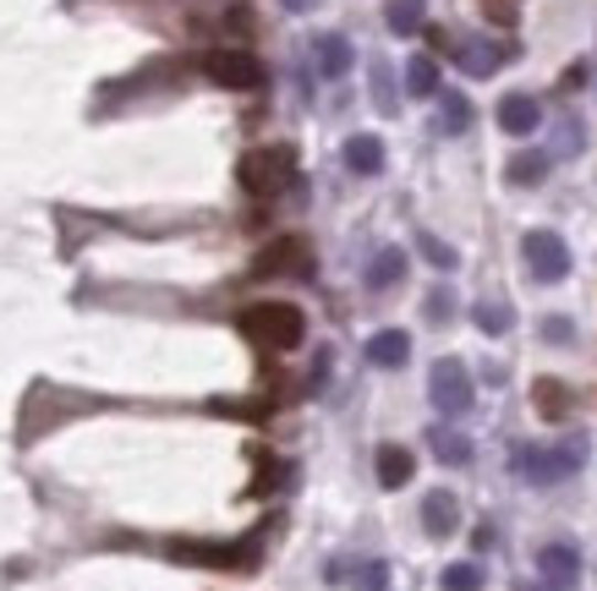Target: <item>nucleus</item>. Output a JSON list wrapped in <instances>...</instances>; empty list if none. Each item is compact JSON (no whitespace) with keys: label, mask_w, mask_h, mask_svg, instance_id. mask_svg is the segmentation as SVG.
<instances>
[{"label":"nucleus","mask_w":597,"mask_h":591,"mask_svg":"<svg viewBox=\"0 0 597 591\" xmlns=\"http://www.w3.org/2000/svg\"><path fill=\"white\" fill-rule=\"evenodd\" d=\"M455 526H460V504H455L449 493H428V498H423V531H428V537H449Z\"/></svg>","instance_id":"nucleus-12"},{"label":"nucleus","mask_w":597,"mask_h":591,"mask_svg":"<svg viewBox=\"0 0 597 591\" xmlns=\"http://www.w3.org/2000/svg\"><path fill=\"white\" fill-rule=\"evenodd\" d=\"M428 318H449V296H445V291L428 296Z\"/></svg>","instance_id":"nucleus-33"},{"label":"nucleus","mask_w":597,"mask_h":591,"mask_svg":"<svg viewBox=\"0 0 597 591\" xmlns=\"http://www.w3.org/2000/svg\"><path fill=\"white\" fill-rule=\"evenodd\" d=\"M537 570H543V581L559 591L576 587V576H582V559H576V548H565V542H548L543 554H537Z\"/></svg>","instance_id":"nucleus-10"},{"label":"nucleus","mask_w":597,"mask_h":591,"mask_svg":"<svg viewBox=\"0 0 597 591\" xmlns=\"http://www.w3.org/2000/svg\"><path fill=\"white\" fill-rule=\"evenodd\" d=\"M318 72H323V77H345V72H351V44H345L340 33H323V39H318Z\"/></svg>","instance_id":"nucleus-18"},{"label":"nucleus","mask_w":597,"mask_h":591,"mask_svg":"<svg viewBox=\"0 0 597 591\" xmlns=\"http://www.w3.org/2000/svg\"><path fill=\"white\" fill-rule=\"evenodd\" d=\"M521 252H526L532 280H543V286H559V280L571 275V247H565L554 230H532V236L521 241Z\"/></svg>","instance_id":"nucleus-6"},{"label":"nucleus","mask_w":597,"mask_h":591,"mask_svg":"<svg viewBox=\"0 0 597 591\" xmlns=\"http://www.w3.org/2000/svg\"><path fill=\"white\" fill-rule=\"evenodd\" d=\"M532 406H537L543 422H571L576 417V389L565 378H537L532 384Z\"/></svg>","instance_id":"nucleus-9"},{"label":"nucleus","mask_w":597,"mask_h":591,"mask_svg":"<svg viewBox=\"0 0 597 591\" xmlns=\"http://www.w3.org/2000/svg\"><path fill=\"white\" fill-rule=\"evenodd\" d=\"M345 164H351L356 175H379V170H384V143L367 138V132H356V138L345 143Z\"/></svg>","instance_id":"nucleus-17"},{"label":"nucleus","mask_w":597,"mask_h":591,"mask_svg":"<svg viewBox=\"0 0 597 591\" xmlns=\"http://www.w3.org/2000/svg\"><path fill=\"white\" fill-rule=\"evenodd\" d=\"M214 411H225V417H247V422H269V400H214Z\"/></svg>","instance_id":"nucleus-27"},{"label":"nucleus","mask_w":597,"mask_h":591,"mask_svg":"<svg viewBox=\"0 0 597 591\" xmlns=\"http://www.w3.org/2000/svg\"><path fill=\"white\" fill-rule=\"evenodd\" d=\"M286 6H291V11H301V6H307V0H286Z\"/></svg>","instance_id":"nucleus-34"},{"label":"nucleus","mask_w":597,"mask_h":591,"mask_svg":"<svg viewBox=\"0 0 597 591\" xmlns=\"http://www.w3.org/2000/svg\"><path fill=\"white\" fill-rule=\"evenodd\" d=\"M203 72H209V83L236 88V94L264 88V61L247 55V50H209V55H203Z\"/></svg>","instance_id":"nucleus-4"},{"label":"nucleus","mask_w":597,"mask_h":591,"mask_svg":"<svg viewBox=\"0 0 597 591\" xmlns=\"http://www.w3.org/2000/svg\"><path fill=\"white\" fill-rule=\"evenodd\" d=\"M236 323L264 351H297L301 334H307V318H301V307H291V301H253V307H242Z\"/></svg>","instance_id":"nucleus-1"},{"label":"nucleus","mask_w":597,"mask_h":591,"mask_svg":"<svg viewBox=\"0 0 597 591\" xmlns=\"http://www.w3.org/2000/svg\"><path fill=\"white\" fill-rule=\"evenodd\" d=\"M439 110H445V116H439V121H445V132H466V127H471V105H466L460 94H445V99H439Z\"/></svg>","instance_id":"nucleus-26"},{"label":"nucleus","mask_w":597,"mask_h":591,"mask_svg":"<svg viewBox=\"0 0 597 591\" xmlns=\"http://www.w3.org/2000/svg\"><path fill=\"white\" fill-rule=\"evenodd\" d=\"M439 587L445 591H482V570H477V565H449L445 576H439Z\"/></svg>","instance_id":"nucleus-25"},{"label":"nucleus","mask_w":597,"mask_h":591,"mask_svg":"<svg viewBox=\"0 0 597 591\" xmlns=\"http://www.w3.org/2000/svg\"><path fill=\"white\" fill-rule=\"evenodd\" d=\"M253 275H264V280H301V275H312V247L301 241V236H280V241H269L258 258H253Z\"/></svg>","instance_id":"nucleus-5"},{"label":"nucleus","mask_w":597,"mask_h":591,"mask_svg":"<svg viewBox=\"0 0 597 591\" xmlns=\"http://www.w3.org/2000/svg\"><path fill=\"white\" fill-rule=\"evenodd\" d=\"M428 443H434V454H439L445 465H471V439H466V433H455V428H434Z\"/></svg>","instance_id":"nucleus-21"},{"label":"nucleus","mask_w":597,"mask_h":591,"mask_svg":"<svg viewBox=\"0 0 597 591\" xmlns=\"http://www.w3.org/2000/svg\"><path fill=\"white\" fill-rule=\"evenodd\" d=\"M412 471H417L412 449H401V443H384V449H379V482H384V487H406Z\"/></svg>","instance_id":"nucleus-16"},{"label":"nucleus","mask_w":597,"mask_h":591,"mask_svg":"<svg viewBox=\"0 0 597 591\" xmlns=\"http://www.w3.org/2000/svg\"><path fill=\"white\" fill-rule=\"evenodd\" d=\"M537 591H559V587H548V581H543V587H537Z\"/></svg>","instance_id":"nucleus-35"},{"label":"nucleus","mask_w":597,"mask_h":591,"mask_svg":"<svg viewBox=\"0 0 597 591\" xmlns=\"http://www.w3.org/2000/svg\"><path fill=\"white\" fill-rule=\"evenodd\" d=\"M582 460H587V439H571V443H559V449H521V476L532 487H554V482L576 476Z\"/></svg>","instance_id":"nucleus-3"},{"label":"nucleus","mask_w":597,"mask_h":591,"mask_svg":"<svg viewBox=\"0 0 597 591\" xmlns=\"http://www.w3.org/2000/svg\"><path fill=\"white\" fill-rule=\"evenodd\" d=\"M373 99H379L384 116H395V83H390V66L384 61H373Z\"/></svg>","instance_id":"nucleus-28"},{"label":"nucleus","mask_w":597,"mask_h":591,"mask_svg":"<svg viewBox=\"0 0 597 591\" xmlns=\"http://www.w3.org/2000/svg\"><path fill=\"white\" fill-rule=\"evenodd\" d=\"M406 356H412V340L401 329H384V334L367 340V362L373 367H406Z\"/></svg>","instance_id":"nucleus-14"},{"label":"nucleus","mask_w":597,"mask_h":591,"mask_svg":"<svg viewBox=\"0 0 597 591\" xmlns=\"http://www.w3.org/2000/svg\"><path fill=\"white\" fill-rule=\"evenodd\" d=\"M170 559H181V565H203V570H242V565H253L247 548H231V542H175Z\"/></svg>","instance_id":"nucleus-8"},{"label":"nucleus","mask_w":597,"mask_h":591,"mask_svg":"<svg viewBox=\"0 0 597 591\" xmlns=\"http://www.w3.org/2000/svg\"><path fill=\"white\" fill-rule=\"evenodd\" d=\"M236 181H242V192H253V197H280V192L297 181V153H291V148H253V153H242Z\"/></svg>","instance_id":"nucleus-2"},{"label":"nucleus","mask_w":597,"mask_h":591,"mask_svg":"<svg viewBox=\"0 0 597 591\" xmlns=\"http://www.w3.org/2000/svg\"><path fill=\"white\" fill-rule=\"evenodd\" d=\"M543 175H548V153H515L510 159V181L515 186H537Z\"/></svg>","instance_id":"nucleus-23"},{"label":"nucleus","mask_w":597,"mask_h":591,"mask_svg":"<svg viewBox=\"0 0 597 591\" xmlns=\"http://www.w3.org/2000/svg\"><path fill=\"white\" fill-rule=\"evenodd\" d=\"M401 275H406V252L401 247H379L373 264H367V291H390Z\"/></svg>","instance_id":"nucleus-15"},{"label":"nucleus","mask_w":597,"mask_h":591,"mask_svg":"<svg viewBox=\"0 0 597 591\" xmlns=\"http://www.w3.org/2000/svg\"><path fill=\"white\" fill-rule=\"evenodd\" d=\"M477 11H482L493 28H515V22H521V0H477Z\"/></svg>","instance_id":"nucleus-24"},{"label":"nucleus","mask_w":597,"mask_h":591,"mask_svg":"<svg viewBox=\"0 0 597 591\" xmlns=\"http://www.w3.org/2000/svg\"><path fill=\"white\" fill-rule=\"evenodd\" d=\"M406 88H412V99H434V94H439V66H434V55H412V61H406Z\"/></svg>","instance_id":"nucleus-19"},{"label":"nucleus","mask_w":597,"mask_h":591,"mask_svg":"<svg viewBox=\"0 0 597 591\" xmlns=\"http://www.w3.org/2000/svg\"><path fill=\"white\" fill-rule=\"evenodd\" d=\"M275 465H280L275 454H258V482H253V493H269V487H275V476H280Z\"/></svg>","instance_id":"nucleus-31"},{"label":"nucleus","mask_w":597,"mask_h":591,"mask_svg":"<svg viewBox=\"0 0 597 591\" xmlns=\"http://www.w3.org/2000/svg\"><path fill=\"white\" fill-rule=\"evenodd\" d=\"M455 50H460V66H466L471 77H488V72H499V66L510 61V44H477V39H471V44H455Z\"/></svg>","instance_id":"nucleus-13"},{"label":"nucleus","mask_w":597,"mask_h":591,"mask_svg":"<svg viewBox=\"0 0 597 591\" xmlns=\"http://www.w3.org/2000/svg\"><path fill=\"white\" fill-rule=\"evenodd\" d=\"M417 247H423V258H428L434 269H455V252H449V247H445V241H439V236H423Z\"/></svg>","instance_id":"nucleus-30"},{"label":"nucleus","mask_w":597,"mask_h":591,"mask_svg":"<svg viewBox=\"0 0 597 591\" xmlns=\"http://www.w3.org/2000/svg\"><path fill=\"white\" fill-rule=\"evenodd\" d=\"M390 28H395L401 39L423 33V28H428V0H390Z\"/></svg>","instance_id":"nucleus-20"},{"label":"nucleus","mask_w":597,"mask_h":591,"mask_svg":"<svg viewBox=\"0 0 597 591\" xmlns=\"http://www.w3.org/2000/svg\"><path fill=\"white\" fill-rule=\"evenodd\" d=\"M537 121H543V110H537V99H532V94H510V99L499 105V127H504L510 138L537 132Z\"/></svg>","instance_id":"nucleus-11"},{"label":"nucleus","mask_w":597,"mask_h":591,"mask_svg":"<svg viewBox=\"0 0 597 591\" xmlns=\"http://www.w3.org/2000/svg\"><path fill=\"white\" fill-rule=\"evenodd\" d=\"M477 329H482V334H510V329H515V312H510V301H504V296H488V301H477Z\"/></svg>","instance_id":"nucleus-22"},{"label":"nucleus","mask_w":597,"mask_h":591,"mask_svg":"<svg viewBox=\"0 0 597 591\" xmlns=\"http://www.w3.org/2000/svg\"><path fill=\"white\" fill-rule=\"evenodd\" d=\"M428 395H434V406H439L445 417H466V411H471V378H466V367L445 356V362L434 367V378H428Z\"/></svg>","instance_id":"nucleus-7"},{"label":"nucleus","mask_w":597,"mask_h":591,"mask_svg":"<svg viewBox=\"0 0 597 591\" xmlns=\"http://www.w3.org/2000/svg\"><path fill=\"white\" fill-rule=\"evenodd\" d=\"M543 340L548 345H571V318H548L543 323Z\"/></svg>","instance_id":"nucleus-32"},{"label":"nucleus","mask_w":597,"mask_h":591,"mask_svg":"<svg viewBox=\"0 0 597 591\" xmlns=\"http://www.w3.org/2000/svg\"><path fill=\"white\" fill-rule=\"evenodd\" d=\"M356 591H390V565L367 559V565L356 570Z\"/></svg>","instance_id":"nucleus-29"}]
</instances>
